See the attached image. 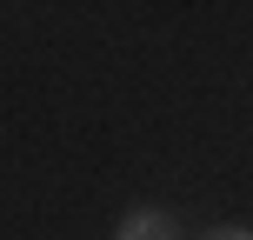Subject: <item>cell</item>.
Returning <instances> with one entry per match:
<instances>
[{
  "label": "cell",
  "instance_id": "1",
  "mask_svg": "<svg viewBox=\"0 0 253 240\" xmlns=\"http://www.w3.org/2000/svg\"><path fill=\"white\" fill-rule=\"evenodd\" d=\"M120 240H180V227L167 214H126L120 220Z\"/></svg>",
  "mask_w": 253,
  "mask_h": 240
},
{
  "label": "cell",
  "instance_id": "2",
  "mask_svg": "<svg viewBox=\"0 0 253 240\" xmlns=\"http://www.w3.org/2000/svg\"><path fill=\"white\" fill-rule=\"evenodd\" d=\"M207 240H253V234H247V227H213Z\"/></svg>",
  "mask_w": 253,
  "mask_h": 240
}]
</instances>
